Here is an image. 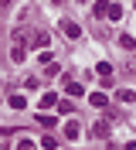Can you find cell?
Returning <instances> with one entry per match:
<instances>
[{
  "mask_svg": "<svg viewBox=\"0 0 136 150\" xmlns=\"http://www.w3.org/2000/svg\"><path fill=\"white\" fill-rule=\"evenodd\" d=\"M78 120H68V123H65V137H68V140H78Z\"/></svg>",
  "mask_w": 136,
  "mask_h": 150,
  "instance_id": "cell-1",
  "label": "cell"
},
{
  "mask_svg": "<svg viewBox=\"0 0 136 150\" xmlns=\"http://www.w3.org/2000/svg\"><path fill=\"white\" fill-rule=\"evenodd\" d=\"M92 137H95V140H106L109 137V123H95V126H92Z\"/></svg>",
  "mask_w": 136,
  "mask_h": 150,
  "instance_id": "cell-2",
  "label": "cell"
},
{
  "mask_svg": "<svg viewBox=\"0 0 136 150\" xmlns=\"http://www.w3.org/2000/svg\"><path fill=\"white\" fill-rule=\"evenodd\" d=\"M34 45H37V48H48V45H51L48 31H34Z\"/></svg>",
  "mask_w": 136,
  "mask_h": 150,
  "instance_id": "cell-3",
  "label": "cell"
},
{
  "mask_svg": "<svg viewBox=\"0 0 136 150\" xmlns=\"http://www.w3.org/2000/svg\"><path fill=\"white\" fill-rule=\"evenodd\" d=\"M89 103L95 106V109H106V106H109V99H106L102 92H92V99H89Z\"/></svg>",
  "mask_w": 136,
  "mask_h": 150,
  "instance_id": "cell-4",
  "label": "cell"
},
{
  "mask_svg": "<svg viewBox=\"0 0 136 150\" xmlns=\"http://www.w3.org/2000/svg\"><path fill=\"white\" fill-rule=\"evenodd\" d=\"M119 48H123V51H133V48H136V41H133L129 34H123V38H119Z\"/></svg>",
  "mask_w": 136,
  "mask_h": 150,
  "instance_id": "cell-5",
  "label": "cell"
},
{
  "mask_svg": "<svg viewBox=\"0 0 136 150\" xmlns=\"http://www.w3.org/2000/svg\"><path fill=\"white\" fill-rule=\"evenodd\" d=\"M54 103H58V96H54V92H48L44 99H41V112H44V109H51Z\"/></svg>",
  "mask_w": 136,
  "mask_h": 150,
  "instance_id": "cell-6",
  "label": "cell"
},
{
  "mask_svg": "<svg viewBox=\"0 0 136 150\" xmlns=\"http://www.w3.org/2000/svg\"><path fill=\"white\" fill-rule=\"evenodd\" d=\"M106 14H109V21H119V17H123V7H119V4H112Z\"/></svg>",
  "mask_w": 136,
  "mask_h": 150,
  "instance_id": "cell-7",
  "label": "cell"
},
{
  "mask_svg": "<svg viewBox=\"0 0 136 150\" xmlns=\"http://www.w3.org/2000/svg\"><path fill=\"white\" fill-rule=\"evenodd\" d=\"M65 34H68V38H78V24H72V21H65Z\"/></svg>",
  "mask_w": 136,
  "mask_h": 150,
  "instance_id": "cell-8",
  "label": "cell"
},
{
  "mask_svg": "<svg viewBox=\"0 0 136 150\" xmlns=\"http://www.w3.org/2000/svg\"><path fill=\"white\" fill-rule=\"evenodd\" d=\"M20 150H34V143H31V140H20Z\"/></svg>",
  "mask_w": 136,
  "mask_h": 150,
  "instance_id": "cell-9",
  "label": "cell"
},
{
  "mask_svg": "<svg viewBox=\"0 0 136 150\" xmlns=\"http://www.w3.org/2000/svg\"><path fill=\"white\" fill-rule=\"evenodd\" d=\"M129 72H133V75H136V58H129Z\"/></svg>",
  "mask_w": 136,
  "mask_h": 150,
  "instance_id": "cell-10",
  "label": "cell"
},
{
  "mask_svg": "<svg viewBox=\"0 0 136 150\" xmlns=\"http://www.w3.org/2000/svg\"><path fill=\"white\" fill-rule=\"evenodd\" d=\"M123 150H136V140H129V143H126V147H123Z\"/></svg>",
  "mask_w": 136,
  "mask_h": 150,
  "instance_id": "cell-11",
  "label": "cell"
},
{
  "mask_svg": "<svg viewBox=\"0 0 136 150\" xmlns=\"http://www.w3.org/2000/svg\"><path fill=\"white\" fill-rule=\"evenodd\" d=\"M7 4H10V0H0V10H7Z\"/></svg>",
  "mask_w": 136,
  "mask_h": 150,
  "instance_id": "cell-12",
  "label": "cell"
},
{
  "mask_svg": "<svg viewBox=\"0 0 136 150\" xmlns=\"http://www.w3.org/2000/svg\"><path fill=\"white\" fill-rule=\"evenodd\" d=\"M54 4H61V0H54Z\"/></svg>",
  "mask_w": 136,
  "mask_h": 150,
  "instance_id": "cell-13",
  "label": "cell"
}]
</instances>
